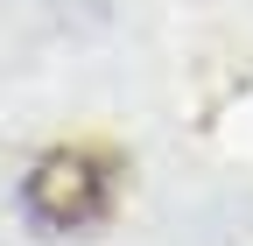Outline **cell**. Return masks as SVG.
Masks as SVG:
<instances>
[{"instance_id": "6da1fadb", "label": "cell", "mask_w": 253, "mask_h": 246, "mask_svg": "<svg viewBox=\"0 0 253 246\" xmlns=\"http://www.w3.org/2000/svg\"><path fill=\"white\" fill-rule=\"evenodd\" d=\"M113 190H120V176H113L106 155H91V148H56V155H42L36 176L21 183V204H28V218L42 232H84V225H99L113 211Z\"/></svg>"}]
</instances>
